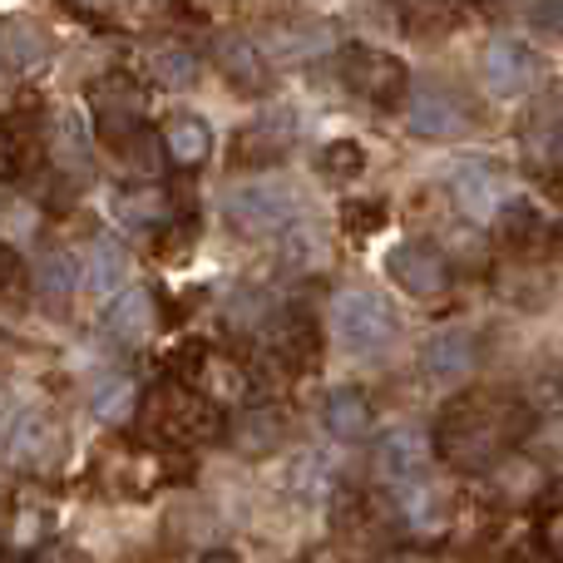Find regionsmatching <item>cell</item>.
I'll return each instance as SVG.
<instances>
[{"label":"cell","instance_id":"1","mask_svg":"<svg viewBox=\"0 0 563 563\" xmlns=\"http://www.w3.org/2000/svg\"><path fill=\"white\" fill-rule=\"evenodd\" d=\"M534 430V410L509 390H465L445 406L435 426V455L460 475L495 470Z\"/></svg>","mask_w":563,"mask_h":563},{"label":"cell","instance_id":"2","mask_svg":"<svg viewBox=\"0 0 563 563\" xmlns=\"http://www.w3.org/2000/svg\"><path fill=\"white\" fill-rule=\"evenodd\" d=\"M139 426H144L148 440L158 445H208L223 430V416L218 406L194 386H154L144 390V406H139Z\"/></svg>","mask_w":563,"mask_h":563},{"label":"cell","instance_id":"3","mask_svg":"<svg viewBox=\"0 0 563 563\" xmlns=\"http://www.w3.org/2000/svg\"><path fill=\"white\" fill-rule=\"evenodd\" d=\"M89 109H95V129L109 148H124L144 134V89L134 75H104L89 85Z\"/></svg>","mask_w":563,"mask_h":563},{"label":"cell","instance_id":"4","mask_svg":"<svg viewBox=\"0 0 563 563\" xmlns=\"http://www.w3.org/2000/svg\"><path fill=\"white\" fill-rule=\"evenodd\" d=\"M331 327H336L341 346L356 351V356H366V351H380L390 336H396L390 307L376 297V291H361V287L336 291V301H331Z\"/></svg>","mask_w":563,"mask_h":563},{"label":"cell","instance_id":"5","mask_svg":"<svg viewBox=\"0 0 563 563\" xmlns=\"http://www.w3.org/2000/svg\"><path fill=\"white\" fill-rule=\"evenodd\" d=\"M341 69V85L356 89L361 99H371V104H400L406 99V65H400L396 55H386V49H371V45H346L336 59Z\"/></svg>","mask_w":563,"mask_h":563},{"label":"cell","instance_id":"6","mask_svg":"<svg viewBox=\"0 0 563 563\" xmlns=\"http://www.w3.org/2000/svg\"><path fill=\"white\" fill-rule=\"evenodd\" d=\"M291 213H297V203H291V194L277 184H247V188H233V194L223 198L228 228L243 238L282 233V228L291 223Z\"/></svg>","mask_w":563,"mask_h":563},{"label":"cell","instance_id":"7","mask_svg":"<svg viewBox=\"0 0 563 563\" xmlns=\"http://www.w3.org/2000/svg\"><path fill=\"white\" fill-rule=\"evenodd\" d=\"M257 351H263L267 366H277L282 376H297V371L317 366V327H311L307 311H277L263 321L257 331Z\"/></svg>","mask_w":563,"mask_h":563},{"label":"cell","instance_id":"8","mask_svg":"<svg viewBox=\"0 0 563 563\" xmlns=\"http://www.w3.org/2000/svg\"><path fill=\"white\" fill-rule=\"evenodd\" d=\"M65 430L55 426L49 416H40V410H30V416H15L5 426V435H0V455L10 460V465L20 470H49L65 460Z\"/></svg>","mask_w":563,"mask_h":563},{"label":"cell","instance_id":"9","mask_svg":"<svg viewBox=\"0 0 563 563\" xmlns=\"http://www.w3.org/2000/svg\"><path fill=\"white\" fill-rule=\"evenodd\" d=\"M386 273L396 277L400 287L410 291V297H440V291L450 287L445 253H440L435 243H420V238L390 247V253H386Z\"/></svg>","mask_w":563,"mask_h":563},{"label":"cell","instance_id":"10","mask_svg":"<svg viewBox=\"0 0 563 563\" xmlns=\"http://www.w3.org/2000/svg\"><path fill=\"white\" fill-rule=\"evenodd\" d=\"M475 366H479L475 331H465V327H445V331H435V336L420 346V371H426L435 386H445V390L465 386V380L475 376Z\"/></svg>","mask_w":563,"mask_h":563},{"label":"cell","instance_id":"11","mask_svg":"<svg viewBox=\"0 0 563 563\" xmlns=\"http://www.w3.org/2000/svg\"><path fill=\"white\" fill-rule=\"evenodd\" d=\"M104 331L119 346H148L158 331V297L148 287H129L124 297L104 311Z\"/></svg>","mask_w":563,"mask_h":563},{"label":"cell","instance_id":"12","mask_svg":"<svg viewBox=\"0 0 563 563\" xmlns=\"http://www.w3.org/2000/svg\"><path fill=\"white\" fill-rule=\"evenodd\" d=\"M539 79V59L519 40H489L485 45V85L495 95H525Z\"/></svg>","mask_w":563,"mask_h":563},{"label":"cell","instance_id":"13","mask_svg":"<svg viewBox=\"0 0 563 563\" xmlns=\"http://www.w3.org/2000/svg\"><path fill=\"white\" fill-rule=\"evenodd\" d=\"M450 194H455L460 213L475 218V223H489V218L505 213V184L489 164H460L455 178H450Z\"/></svg>","mask_w":563,"mask_h":563},{"label":"cell","instance_id":"14","mask_svg":"<svg viewBox=\"0 0 563 563\" xmlns=\"http://www.w3.org/2000/svg\"><path fill=\"white\" fill-rule=\"evenodd\" d=\"M426 465H430V450L416 430H390V435H380L376 475L386 479V485H420V479H426Z\"/></svg>","mask_w":563,"mask_h":563},{"label":"cell","instance_id":"15","mask_svg":"<svg viewBox=\"0 0 563 563\" xmlns=\"http://www.w3.org/2000/svg\"><path fill=\"white\" fill-rule=\"evenodd\" d=\"M410 129H416L420 139H455L470 129V114L465 104H460L455 95H445V89H420L416 99H410Z\"/></svg>","mask_w":563,"mask_h":563},{"label":"cell","instance_id":"16","mask_svg":"<svg viewBox=\"0 0 563 563\" xmlns=\"http://www.w3.org/2000/svg\"><path fill=\"white\" fill-rule=\"evenodd\" d=\"M341 534H346L351 549H361V554H376V549H386L390 539H396V519L386 515V505H371V499H356V505L341 509Z\"/></svg>","mask_w":563,"mask_h":563},{"label":"cell","instance_id":"17","mask_svg":"<svg viewBox=\"0 0 563 563\" xmlns=\"http://www.w3.org/2000/svg\"><path fill=\"white\" fill-rule=\"evenodd\" d=\"M371 420H376V410H371V400L356 386H336L321 400V426L336 440H361L371 430Z\"/></svg>","mask_w":563,"mask_h":563},{"label":"cell","instance_id":"18","mask_svg":"<svg viewBox=\"0 0 563 563\" xmlns=\"http://www.w3.org/2000/svg\"><path fill=\"white\" fill-rule=\"evenodd\" d=\"M282 440H287V416L277 406H247L233 420V445L243 455H273Z\"/></svg>","mask_w":563,"mask_h":563},{"label":"cell","instance_id":"19","mask_svg":"<svg viewBox=\"0 0 563 563\" xmlns=\"http://www.w3.org/2000/svg\"><path fill=\"white\" fill-rule=\"evenodd\" d=\"M218 65H223V75L233 79V89H243V95H263L267 89L263 45H253L247 35H228L223 45H218Z\"/></svg>","mask_w":563,"mask_h":563},{"label":"cell","instance_id":"20","mask_svg":"<svg viewBox=\"0 0 563 563\" xmlns=\"http://www.w3.org/2000/svg\"><path fill=\"white\" fill-rule=\"evenodd\" d=\"M164 154L184 168H198L208 154H213V134H208L203 119L178 114V119H168V129H164Z\"/></svg>","mask_w":563,"mask_h":563},{"label":"cell","instance_id":"21","mask_svg":"<svg viewBox=\"0 0 563 563\" xmlns=\"http://www.w3.org/2000/svg\"><path fill=\"white\" fill-rule=\"evenodd\" d=\"M85 287L95 291V297H109V291L124 282V273H129V253L114 243V238H99L95 247H89V257H85Z\"/></svg>","mask_w":563,"mask_h":563},{"label":"cell","instance_id":"22","mask_svg":"<svg viewBox=\"0 0 563 563\" xmlns=\"http://www.w3.org/2000/svg\"><path fill=\"white\" fill-rule=\"evenodd\" d=\"M114 213L129 233H158L168 218V198L158 188H129V194H119Z\"/></svg>","mask_w":563,"mask_h":563},{"label":"cell","instance_id":"23","mask_svg":"<svg viewBox=\"0 0 563 563\" xmlns=\"http://www.w3.org/2000/svg\"><path fill=\"white\" fill-rule=\"evenodd\" d=\"M79 263L69 253H49V257H40V267H35V291L49 301V307H65L69 297H75V287H79Z\"/></svg>","mask_w":563,"mask_h":563},{"label":"cell","instance_id":"24","mask_svg":"<svg viewBox=\"0 0 563 563\" xmlns=\"http://www.w3.org/2000/svg\"><path fill=\"white\" fill-rule=\"evenodd\" d=\"M544 233H554V228H549L529 203H515L499 213V238H505L509 247H544Z\"/></svg>","mask_w":563,"mask_h":563},{"label":"cell","instance_id":"25","mask_svg":"<svg viewBox=\"0 0 563 563\" xmlns=\"http://www.w3.org/2000/svg\"><path fill=\"white\" fill-rule=\"evenodd\" d=\"M148 69H154L158 85H168V89H184V85H194V79H198V59L188 55L184 45L154 49V55H148Z\"/></svg>","mask_w":563,"mask_h":563},{"label":"cell","instance_id":"26","mask_svg":"<svg viewBox=\"0 0 563 563\" xmlns=\"http://www.w3.org/2000/svg\"><path fill=\"white\" fill-rule=\"evenodd\" d=\"M30 168H35V144H30V134H20V129H0V184L30 174Z\"/></svg>","mask_w":563,"mask_h":563},{"label":"cell","instance_id":"27","mask_svg":"<svg viewBox=\"0 0 563 563\" xmlns=\"http://www.w3.org/2000/svg\"><path fill=\"white\" fill-rule=\"evenodd\" d=\"M0 49H5V59L15 69H25V65H35V59L45 55V40H40L35 25H20V20H15V25L0 30Z\"/></svg>","mask_w":563,"mask_h":563},{"label":"cell","instance_id":"28","mask_svg":"<svg viewBox=\"0 0 563 563\" xmlns=\"http://www.w3.org/2000/svg\"><path fill=\"white\" fill-rule=\"evenodd\" d=\"M55 158L69 168H89V139H85V129H79L75 114L55 119Z\"/></svg>","mask_w":563,"mask_h":563},{"label":"cell","instance_id":"29","mask_svg":"<svg viewBox=\"0 0 563 563\" xmlns=\"http://www.w3.org/2000/svg\"><path fill=\"white\" fill-rule=\"evenodd\" d=\"M361 168H366V154H361L356 139H336V144L321 148V174H331V178H356Z\"/></svg>","mask_w":563,"mask_h":563},{"label":"cell","instance_id":"30","mask_svg":"<svg viewBox=\"0 0 563 563\" xmlns=\"http://www.w3.org/2000/svg\"><path fill=\"white\" fill-rule=\"evenodd\" d=\"M386 223V203H341V228L351 238H366Z\"/></svg>","mask_w":563,"mask_h":563},{"label":"cell","instance_id":"31","mask_svg":"<svg viewBox=\"0 0 563 563\" xmlns=\"http://www.w3.org/2000/svg\"><path fill=\"white\" fill-rule=\"evenodd\" d=\"M129 400H134V386H129V380H104V386L95 390V416L99 420H124Z\"/></svg>","mask_w":563,"mask_h":563},{"label":"cell","instance_id":"32","mask_svg":"<svg viewBox=\"0 0 563 563\" xmlns=\"http://www.w3.org/2000/svg\"><path fill=\"white\" fill-rule=\"evenodd\" d=\"M400 20H406V30L410 35H430V30H445L450 20H455V10H445V5H406L400 10Z\"/></svg>","mask_w":563,"mask_h":563},{"label":"cell","instance_id":"33","mask_svg":"<svg viewBox=\"0 0 563 563\" xmlns=\"http://www.w3.org/2000/svg\"><path fill=\"white\" fill-rule=\"evenodd\" d=\"M109 154H114V164H119V168H134V174H139V168H144V174H154V168H158L154 139H148V134H139L134 144H124V148H109Z\"/></svg>","mask_w":563,"mask_h":563},{"label":"cell","instance_id":"34","mask_svg":"<svg viewBox=\"0 0 563 563\" xmlns=\"http://www.w3.org/2000/svg\"><path fill=\"white\" fill-rule=\"evenodd\" d=\"M539 554L549 563H563V509H549L539 519Z\"/></svg>","mask_w":563,"mask_h":563},{"label":"cell","instance_id":"35","mask_svg":"<svg viewBox=\"0 0 563 563\" xmlns=\"http://www.w3.org/2000/svg\"><path fill=\"white\" fill-rule=\"evenodd\" d=\"M525 20L539 35H563V0H544V5H529Z\"/></svg>","mask_w":563,"mask_h":563},{"label":"cell","instance_id":"36","mask_svg":"<svg viewBox=\"0 0 563 563\" xmlns=\"http://www.w3.org/2000/svg\"><path fill=\"white\" fill-rule=\"evenodd\" d=\"M25 287V263L15 257V247L0 243V297H15Z\"/></svg>","mask_w":563,"mask_h":563},{"label":"cell","instance_id":"37","mask_svg":"<svg viewBox=\"0 0 563 563\" xmlns=\"http://www.w3.org/2000/svg\"><path fill=\"white\" fill-rule=\"evenodd\" d=\"M30 563H89V559L79 554V549H69V544H45Z\"/></svg>","mask_w":563,"mask_h":563},{"label":"cell","instance_id":"38","mask_svg":"<svg viewBox=\"0 0 563 563\" xmlns=\"http://www.w3.org/2000/svg\"><path fill=\"white\" fill-rule=\"evenodd\" d=\"M5 534H10V505L0 499V539H5Z\"/></svg>","mask_w":563,"mask_h":563},{"label":"cell","instance_id":"39","mask_svg":"<svg viewBox=\"0 0 563 563\" xmlns=\"http://www.w3.org/2000/svg\"><path fill=\"white\" fill-rule=\"evenodd\" d=\"M10 420H15V416H10V406H5V396H0V435H5V426H10Z\"/></svg>","mask_w":563,"mask_h":563},{"label":"cell","instance_id":"40","mask_svg":"<svg viewBox=\"0 0 563 563\" xmlns=\"http://www.w3.org/2000/svg\"><path fill=\"white\" fill-rule=\"evenodd\" d=\"M203 563H238V559H233V554H208Z\"/></svg>","mask_w":563,"mask_h":563},{"label":"cell","instance_id":"41","mask_svg":"<svg viewBox=\"0 0 563 563\" xmlns=\"http://www.w3.org/2000/svg\"><path fill=\"white\" fill-rule=\"evenodd\" d=\"M0 563H20V559H15V554H10V549H5V544H0Z\"/></svg>","mask_w":563,"mask_h":563},{"label":"cell","instance_id":"42","mask_svg":"<svg viewBox=\"0 0 563 563\" xmlns=\"http://www.w3.org/2000/svg\"><path fill=\"white\" fill-rule=\"evenodd\" d=\"M554 194H559V198H563V174H559V178H554Z\"/></svg>","mask_w":563,"mask_h":563},{"label":"cell","instance_id":"43","mask_svg":"<svg viewBox=\"0 0 563 563\" xmlns=\"http://www.w3.org/2000/svg\"><path fill=\"white\" fill-rule=\"evenodd\" d=\"M0 341H5V336H0Z\"/></svg>","mask_w":563,"mask_h":563}]
</instances>
